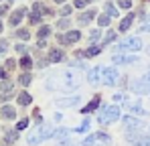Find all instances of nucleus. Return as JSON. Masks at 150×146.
Here are the masks:
<instances>
[{"instance_id":"f257e3e1","label":"nucleus","mask_w":150,"mask_h":146,"mask_svg":"<svg viewBox=\"0 0 150 146\" xmlns=\"http://www.w3.org/2000/svg\"><path fill=\"white\" fill-rule=\"evenodd\" d=\"M120 118V108L118 106H108V108H103L100 114V124H112V122H116Z\"/></svg>"},{"instance_id":"f03ea898","label":"nucleus","mask_w":150,"mask_h":146,"mask_svg":"<svg viewBox=\"0 0 150 146\" xmlns=\"http://www.w3.org/2000/svg\"><path fill=\"white\" fill-rule=\"evenodd\" d=\"M53 136V130H51V126H41L37 132H33L30 136H28V144H39V142H43V140H47Z\"/></svg>"},{"instance_id":"7ed1b4c3","label":"nucleus","mask_w":150,"mask_h":146,"mask_svg":"<svg viewBox=\"0 0 150 146\" xmlns=\"http://www.w3.org/2000/svg\"><path fill=\"white\" fill-rule=\"evenodd\" d=\"M132 89H134L136 94H150V73L144 75L140 81H136V83L132 85Z\"/></svg>"},{"instance_id":"20e7f679","label":"nucleus","mask_w":150,"mask_h":146,"mask_svg":"<svg viewBox=\"0 0 150 146\" xmlns=\"http://www.w3.org/2000/svg\"><path fill=\"white\" fill-rule=\"evenodd\" d=\"M101 77H103V83H105V85H116V81H118V71H116L114 67H105V69L101 71Z\"/></svg>"},{"instance_id":"39448f33","label":"nucleus","mask_w":150,"mask_h":146,"mask_svg":"<svg viewBox=\"0 0 150 146\" xmlns=\"http://www.w3.org/2000/svg\"><path fill=\"white\" fill-rule=\"evenodd\" d=\"M140 47H142V41L140 39H128V41L118 45L120 51H140Z\"/></svg>"},{"instance_id":"423d86ee","label":"nucleus","mask_w":150,"mask_h":146,"mask_svg":"<svg viewBox=\"0 0 150 146\" xmlns=\"http://www.w3.org/2000/svg\"><path fill=\"white\" fill-rule=\"evenodd\" d=\"M134 146H150V136H140V134H128L126 136Z\"/></svg>"},{"instance_id":"0eeeda50","label":"nucleus","mask_w":150,"mask_h":146,"mask_svg":"<svg viewBox=\"0 0 150 146\" xmlns=\"http://www.w3.org/2000/svg\"><path fill=\"white\" fill-rule=\"evenodd\" d=\"M81 39V33L79 30H69L67 35H59V41L65 43V45H71V43H77Z\"/></svg>"},{"instance_id":"6e6552de","label":"nucleus","mask_w":150,"mask_h":146,"mask_svg":"<svg viewBox=\"0 0 150 146\" xmlns=\"http://www.w3.org/2000/svg\"><path fill=\"white\" fill-rule=\"evenodd\" d=\"M96 142H110V136H108V134H101V132L91 134L89 138L83 140V146H91V144H96Z\"/></svg>"},{"instance_id":"1a4fd4ad","label":"nucleus","mask_w":150,"mask_h":146,"mask_svg":"<svg viewBox=\"0 0 150 146\" xmlns=\"http://www.w3.org/2000/svg\"><path fill=\"white\" fill-rule=\"evenodd\" d=\"M41 12H43V6H41V2H37V4L33 6V14H30V24H39V23H41Z\"/></svg>"},{"instance_id":"9d476101","label":"nucleus","mask_w":150,"mask_h":146,"mask_svg":"<svg viewBox=\"0 0 150 146\" xmlns=\"http://www.w3.org/2000/svg\"><path fill=\"white\" fill-rule=\"evenodd\" d=\"M116 65H124V63H136L138 59L136 57H128V55H114V59H112Z\"/></svg>"},{"instance_id":"9b49d317","label":"nucleus","mask_w":150,"mask_h":146,"mask_svg":"<svg viewBox=\"0 0 150 146\" xmlns=\"http://www.w3.org/2000/svg\"><path fill=\"white\" fill-rule=\"evenodd\" d=\"M25 14H26L25 8H18V10H14V12H12V16H10V24H12V26H16V24L23 21V16H25Z\"/></svg>"},{"instance_id":"f8f14e48","label":"nucleus","mask_w":150,"mask_h":146,"mask_svg":"<svg viewBox=\"0 0 150 146\" xmlns=\"http://www.w3.org/2000/svg\"><path fill=\"white\" fill-rule=\"evenodd\" d=\"M101 71L103 69H100V67H93L91 71H89V75H87V79H89V83H98L101 77Z\"/></svg>"},{"instance_id":"ddd939ff","label":"nucleus","mask_w":150,"mask_h":146,"mask_svg":"<svg viewBox=\"0 0 150 146\" xmlns=\"http://www.w3.org/2000/svg\"><path fill=\"white\" fill-rule=\"evenodd\" d=\"M63 57H65V55H63V51H59V49H53V51L49 53L51 63H59V61H63Z\"/></svg>"},{"instance_id":"4468645a","label":"nucleus","mask_w":150,"mask_h":146,"mask_svg":"<svg viewBox=\"0 0 150 146\" xmlns=\"http://www.w3.org/2000/svg\"><path fill=\"white\" fill-rule=\"evenodd\" d=\"M96 16V10H87V12H83L81 16H79V24L81 26H85V24H89V21Z\"/></svg>"},{"instance_id":"2eb2a0df","label":"nucleus","mask_w":150,"mask_h":146,"mask_svg":"<svg viewBox=\"0 0 150 146\" xmlns=\"http://www.w3.org/2000/svg\"><path fill=\"white\" fill-rule=\"evenodd\" d=\"M132 21H134V14H128V16H124V21L120 23V30L124 33V30H128L130 26H132Z\"/></svg>"},{"instance_id":"dca6fc26","label":"nucleus","mask_w":150,"mask_h":146,"mask_svg":"<svg viewBox=\"0 0 150 146\" xmlns=\"http://www.w3.org/2000/svg\"><path fill=\"white\" fill-rule=\"evenodd\" d=\"M98 106H100V97H93V99H91V101H89V103L83 108V114H89V112H93Z\"/></svg>"},{"instance_id":"f3484780","label":"nucleus","mask_w":150,"mask_h":146,"mask_svg":"<svg viewBox=\"0 0 150 146\" xmlns=\"http://www.w3.org/2000/svg\"><path fill=\"white\" fill-rule=\"evenodd\" d=\"M2 116H4L6 120H12V118L16 116V112H14L12 106H4V108H2Z\"/></svg>"},{"instance_id":"a211bd4d","label":"nucleus","mask_w":150,"mask_h":146,"mask_svg":"<svg viewBox=\"0 0 150 146\" xmlns=\"http://www.w3.org/2000/svg\"><path fill=\"white\" fill-rule=\"evenodd\" d=\"M105 14H108V16H112V18H116V16H118V8H116L114 4L105 2Z\"/></svg>"},{"instance_id":"6ab92c4d","label":"nucleus","mask_w":150,"mask_h":146,"mask_svg":"<svg viewBox=\"0 0 150 146\" xmlns=\"http://www.w3.org/2000/svg\"><path fill=\"white\" fill-rule=\"evenodd\" d=\"M16 138H18V130H10V132H8V134L4 136V142H8V144H12V142H14Z\"/></svg>"},{"instance_id":"aec40b11","label":"nucleus","mask_w":150,"mask_h":146,"mask_svg":"<svg viewBox=\"0 0 150 146\" xmlns=\"http://www.w3.org/2000/svg\"><path fill=\"white\" fill-rule=\"evenodd\" d=\"M124 124L128 126V128H140V120H136V118H124Z\"/></svg>"},{"instance_id":"412c9836","label":"nucleus","mask_w":150,"mask_h":146,"mask_svg":"<svg viewBox=\"0 0 150 146\" xmlns=\"http://www.w3.org/2000/svg\"><path fill=\"white\" fill-rule=\"evenodd\" d=\"M18 103H21V106H28V103H30V96L25 94V91L18 94Z\"/></svg>"},{"instance_id":"4be33fe9","label":"nucleus","mask_w":150,"mask_h":146,"mask_svg":"<svg viewBox=\"0 0 150 146\" xmlns=\"http://www.w3.org/2000/svg\"><path fill=\"white\" fill-rule=\"evenodd\" d=\"M101 51H100V47H91V49H87L85 53H83V57H96V55H100Z\"/></svg>"},{"instance_id":"5701e85b","label":"nucleus","mask_w":150,"mask_h":146,"mask_svg":"<svg viewBox=\"0 0 150 146\" xmlns=\"http://www.w3.org/2000/svg\"><path fill=\"white\" fill-rule=\"evenodd\" d=\"M30 79H33V77H30V73H23V75L18 77V83H21V85H28V83H30Z\"/></svg>"},{"instance_id":"b1692460","label":"nucleus","mask_w":150,"mask_h":146,"mask_svg":"<svg viewBox=\"0 0 150 146\" xmlns=\"http://www.w3.org/2000/svg\"><path fill=\"white\" fill-rule=\"evenodd\" d=\"M49 33H51V26H49V24H45V26H41V28H39V37H41V39L49 37Z\"/></svg>"},{"instance_id":"393cba45","label":"nucleus","mask_w":150,"mask_h":146,"mask_svg":"<svg viewBox=\"0 0 150 146\" xmlns=\"http://www.w3.org/2000/svg\"><path fill=\"white\" fill-rule=\"evenodd\" d=\"M110 21H112V16H108V14H101L100 18H98L100 26H108V24H110Z\"/></svg>"},{"instance_id":"a878e982","label":"nucleus","mask_w":150,"mask_h":146,"mask_svg":"<svg viewBox=\"0 0 150 146\" xmlns=\"http://www.w3.org/2000/svg\"><path fill=\"white\" fill-rule=\"evenodd\" d=\"M16 35H18V39H21V41H28V39H30V33L25 30V28H23V30H18Z\"/></svg>"},{"instance_id":"bb28decb","label":"nucleus","mask_w":150,"mask_h":146,"mask_svg":"<svg viewBox=\"0 0 150 146\" xmlns=\"http://www.w3.org/2000/svg\"><path fill=\"white\" fill-rule=\"evenodd\" d=\"M10 89H12V83L10 81H2L0 83V91H10Z\"/></svg>"},{"instance_id":"cd10ccee","label":"nucleus","mask_w":150,"mask_h":146,"mask_svg":"<svg viewBox=\"0 0 150 146\" xmlns=\"http://www.w3.org/2000/svg\"><path fill=\"white\" fill-rule=\"evenodd\" d=\"M100 37H101L100 30H93V33L89 35V41H91V43H98V41H100Z\"/></svg>"},{"instance_id":"c85d7f7f","label":"nucleus","mask_w":150,"mask_h":146,"mask_svg":"<svg viewBox=\"0 0 150 146\" xmlns=\"http://www.w3.org/2000/svg\"><path fill=\"white\" fill-rule=\"evenodd\" d=\"M30 65H33V61H30L28 57H23V61H21V67H25V69H30Z\"/></svg>"},{"instance_id":"c756f323","label":"nucleus","mask_w":150,"mask_h":146,"mask_svg":"<svg viewBox=\"0 0 150 146\" xmlns=\"http://www.w3.org/2000/svg\"><path fill=\"white\" fill-rule=\"evenodd\" d=\"M114 39H116V33H114V30H110V33H108V35H105V39H103V43H105V45H108V43H112V41H114Z\"/></svg>"},{"instance_id":"7c9ffc66","label":"nucleus","mask_w":150,"mask_h":146,"mask_svg":"<svg viewBox=\"0 0 150 146\" xmlns=\"http://www.w3.org/2000/svg\"><path fill=\"white\" fill-rule=\"evenodd\" d=\"M87 130H89V122L85 120L81 126H79V128H77V130H75V132H81V134H83V132H87Z\"/></svg>"},{"instance_id":"2f4dec72","label":"nucleus","mask_w":150,"mask_h":146,"mask_svg":"<svg viewBox=\"0 0 150 146\" xmlns=\"http://www.w3.org/2000/svg\"><path fill=\"white\" fill-rule=\"evenodd\" d=\"M67 134H69V130H65V128H61V130H57V138H67Z\"/></svg>"},{"instance_id":"473e14b6","label":"nucleus","mask_w":150,"mask_h":146,"mask_svg":"<svg viewBox=\"0 0 150 146\" xmlns=\"http://www.w3.org/2000/svg\"><path fill=\"white\" fill-rule=\"evenodd\" d=\"M89 2H93V0H75V6H77V8H83V6H87Z\"/></svg>"},{"instance_id":"72a5a7b5","label":"nucleus","mask_w":150,"mask_h":146,"mask_svg":"<svg viewBox=\"0 0 150 146\" xmlns=\"http://www.w3.org/2000/svg\"><path fill=\"white\" fill-rule=\"evenodd\" d=\"M75 103H77V97H69V99L61 101V106H75Z\"/></svg>"},{"instance_id":"f704fd0d","label":"nucleus","mask_w":150,"mask_h":146,"mask_svg":"<svg viewBox=\"0 0 150 146\" xmlns=\"http://www.w3.org/2000/svg\"><path fill=\"white\" fill-rule=\"evenodd\" d=\"M26 126H28V120L25 118V120H21V122H18V126H16V130H25Z\"/></svg>"},{"instance_id":"c9c22d12","label":"nucleus","mask_w":150,"mask_h":146,"mask_svg":"<svg viewBox=\"0 0 150 146\" xmlns=\"http://www.w3.org/2000/svg\"><path fill=\"white\" fill-rule=\"evenodd\" d=\"M118 2H120L122 8H130V6H132V0H118Z\"/></svg>"},{"instance_id":"e433bc0d","label":"nucleus","mask_w":150,"mask_h":146,"mask_svg":"<svg viewBox=\"0 0 150 146\" xmlns=\"http://www.w3.org/2000/svg\"><path fill=\"white\" fill-rule=\"evenodd\" d=\"M69 26V18H63V21H59V28H67Z\"/></svg>"},{"instance_id":"4c0bfd02","label":"nucleus","mask_w":150,"mask_h":146,"mask_svg":"<svg viewBox=\"0 0 150 146\" xmlns=\"http://www.w3.org/2000/svg\"><path fill=\"white\" fill-rule=\"evenodd\" d=\"M69 12H71V6H63V8H61V14L69 16Z\"/></svg>"},{"instance_id":"58836bf2","label":"nucleus","mask_w":150,"mask_h":146,"mask_svg":"<svg viewBox=\"0 0 150 146\" xmlns=\"http://www.w3.org/2000/svg\"><path fill=\"white\" fill-rule=\"evenodd\" d=\"M6 49H8V43L6 41H0V53H4Z\"/></svg>"},{"instance_id":"ea45409f","label":"nucleus","mask_w":150,"mask_h":146,"mask_svg":"<svg viewBox=\"0 0 150 146\" xmlns=\"http://www.w3.org/2000/svg\"><path fill=\"white\" fill-rule=\"evenodd\" d=\"M6 69H14V59H8L6 61Z\"/></svg>"},{"instance_id":"a19ab883","label":"nucleus","mask_w":150,"mask_h":146,"mask_svg":"<svg viewBox=\"0 0 150 146\" xmlns=\"http://www.w3.org/2000/svg\"><path fill=\"white\" fill-rule=\"evenodd\" d=\"M16 51H18V53H26V49H25V45H16Z\"/></svg>"},{"instance_id":"79ce46f5","label":"nucleus","mask_w":150,"mask_h":146,"mask_svg":"<svg viewBox=\"0 0 150 146\" xmlns=\"http://www.w3.org/2000/svg\"><path fill=\"white\" fill-rule=\"evenodd\" d=\"M6 12V6H0V14H4Z\"/></svg>"},{"instance_id":"37998d69","label":"nucleus","mask_w":150,"mask_h":146,"mask_svg":"<svg viewBox=\"0 0 150 146\" xmlns=\"http://www.w3.org/2000/svg\"><path fill=\"white\" fill-rule=\"evenodd\" d=\"M2 77H4V71H2V69H0V79H2Z\"/></svg>"},{"instance_id":"c03bdc74","label":"nucleus","mask_w":150,"mask_h":146,"mask_svg":"<svg viewBox=\"0 0 150 146\" xmlns=\"http://www.w3.org/2000/svg\"><path fill=\"white\" fill-rule=\"evenodd\" d=\"M144 28H146V30H150V24H146V26H144Z\"/></svg>"},{"instance_id":"a18cd8bd","label":"nucleus","mask_w":150,"mask_h":146,"mask_svg":"<svg viewBox=\"0 0 150 146\" xmlns=\"http://www.w3.org/2000/svg\"><path fill=\"white\" fill-rule=\"evenodd\" d=\"M0 33H2V23H0Z\"/></svg>"},{"instance_id":"49530a36","label":"nucleus","mask_w":150,"mask_h":146,"mask_svg":"<svg viewBox=\"0 0 150 146\" xmlns=\"http://www.w3.org/2000/svg\"><path fill=\"white\" fill-rule=\"evenodd\" d=\"M55 2H63V0H55Z\"/></svg>"},{"instance_id":"de8ad7c7","label":"nucleus","mask_w":150,"mask_h":146,"mask_svg":"<svg viewBox=\"0 0 150 146\" xmlns=\"http://www.w3.org/2000/svg\"><path fill=\"white\" fill-rule=\"evenodd\" d=\"M0 2H2V0H0Z\"/></svg>"}]
</instances>
